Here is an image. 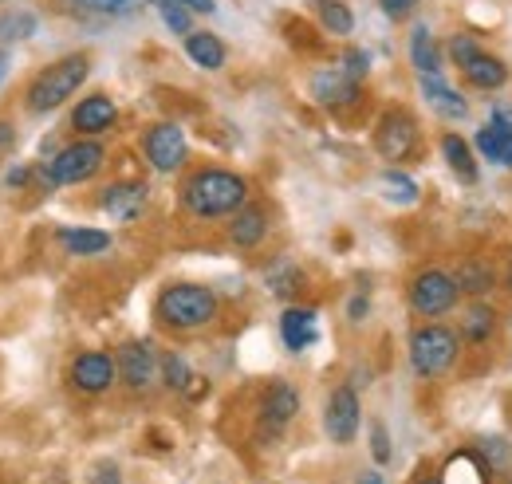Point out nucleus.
Returning a JSON list of instances; mask_svg holds the SVG:
<instances>
[{
  "label": "nucleus",
  "instance_id": "1",
  "mask_svg": "<svg viewBox=\"0 0 512 484\" xmlns=\"http://www.w3.org/2000/svg\"><path fill=\"white\" fill-rule=\"evenodd\" d=\"M249 201V182L233 170H217L205 166L186 178L182 185V205L190 209L197 221H217V217H233L241 213Z\"/></svg>",
  "mask_w": 512,
  "mask_h": 484
},
{
  "label": "nucleus",
  "instance_id": "2",
  "mask_svg": "<svg viewBox=\"0 0 512 484\" xmlns=\"http://www.w3.org/2000/svg\"><path fill=\"white\" fill-rule=\"evenodd\" d=\"M217 311H221L217 292L205 284H170V288H162V296L154 303L158 323L170 331H201L217 319Z\"/></svg>",
  "mask_w": 512,
  "mask_h": 484
},
{
  "label": "nucleus",
  "instance_id": "3",
  "mask_svg": "<svg viewBox=\"0 0 512 484\" xmlns=\"http://www.w3.org/2000/svg\"><path fill=\"white\" fill-rule=\"evenodd\" d=\"M457 355H461V335L446 323L426 319L410 335V366L418 378H442L449 366L457 363Z\"/></svg>",
  "mask_w": 512,
  "mask_h": 484
},
{
  "label": "nucleus",
  "instance_id": "4",
  "mask_svg": "<svg viewBox=\"0 0 512 484\" xmlns=\"http://www.w3.org/2000/svg\"><path fill=\"white\" fill-rule=\"evenodd\" d=\"M87 71H91L87 56H67V60L44 67V71L32 79V87H28V107H32V111H56L60 103H67V99L83 87Z\"/></svg>",
  "mask_w": 512,
  "mask_h": 484
},
{
  "label": "nucleus",
  "instance_id": "5",
  "mask_svg": "<svg viewBox=\"0 0 512 484\" xmlns=\"http://www.w3.org/2000/svg\"><path fill=\"white\" fill-rule=\"evenodd\" d=\"M410 307H414V315H422V319H438V315H446L457 307V280H453V272H442V268H422L414 280H410Z\"/></svg>",
  "mask_w": 512,
  "mask_h": 484
},
{
  "label": "nucleus",
  "instance_id": "6",
  "mask_svg": "<svg viewBox=\"0 0 512 484\" xmlns=\"http://www.w3.org/2000/svg\"><path fill=\"white\" fill-rule=\"evenodd\" d=\"M103 146L99 142H71L64 146L56 158H52V166H48V182L52 185H79V182H91L95 174H99V166H103Z\"/></svg>",
  "mask_w": 512,
  "mask_h": 484
},
{
  "label": "nucleus",
  "instance_id": "7",
  "mask_svg": "<svg viewBox=\"0 0 512 484\" xmlns=\"http://www.w3.org/2000/svg\"><path fill=\"white\" fill-rule=\"evenodd\" d=\"M142 154L158 174H174L186 166V134L178 122H158L142 138Z\"/></svg>",
  "mask_w": 512,
  "mask_h": 484
},
{
  "label": "nucleus",
  "instance_id": "8",
  "mask_svg": "<svg viewBox=\"0 0 512 484\" xmlns=\"http://www.w3.org/2000/svg\"><path fill=\"white\" fill-rule=\"evenodd\" d=\"M359 422H363V410H359V394L355 386H335L331 398H327V410H323V429L335 445H351L359 437Z\"/></svg>",
  "mask_w": 512,
  "mask_h": 484
},
{
  "label": "nucleus",
  "instance_id": "9",
  "mask_svg": "<svg viewBox=\"0 0 512 484\" xmlns=\"http://www.w3.org/2000/svg\"><path fill=\"white\" fill-rule=\"evenodd\" d=\"M67 378H71V386H75V390H83V394H103V390H111V386H115V378H119V363H115L107 351H83V355H75V359H71Z\"/></svg>",
  "mask_w": 512,
  "mask_h": 484
},
{
  "label": "nucleus",
  "instance_id": "10",
  "mask_svg": "<svg viewBox=\"0 0 512 484\" xmlns=\"http://www.w3.org/2000/svg\"><path fill=\"white\" fill-rule=\"evenodd\" d=\"M375 146L379 154L390 158V162H402L418 150V126L406 111H386L379 119V130H375Z\"/></svg>",
  "mask_w": 512,
  "mask_h": 484
},
{
  "label": "nucleus",
  "instance_id": "11",
  "mask_svg": "<svg viewBox=\"0 0 512 484\" xmlns=\"http://www.w3.org/2000/svg\"><path fill=\"white\" fill-rule=\"evenodd\" d=\"M115 363H119V378L127 382L130 390H150L154 378H158V359H154L150 343H127V347H119Z\"/></svg>",
  "mask_w": 512,
  "mask_h": 484
},
{
  "label": "nucleus",
  "instance_id": "12",
  "mask_svg": "<svg viewBox=\"0 0 512 484\" xmlns=\"http://www.w3.org/2000/svg\"><path fill=\"white\" fill-rule=\"evenodd\" d=\"M280 339L288 351H308L316 339H320V323H316V311L312 307H288L280 315Z\"/></svg>",
  "mask_w": 512,
  "mask_h": 484
},
{
  "label": "nucleus",
  "instance_id": "13",
  "mask_svg": "<svg viewBox=\"0 0 512 484\" xmlns=\"http://www.w3.org/2000/svg\"><path fill=\"white\" fill-rule=\"evenodd\" d=\"M312 95H316V103H323V107L343 111V107L359 103V83L351 75H343V71H320L312 79Z\"/></svg>",
  "mask_w": 512,
  "mask_h": 484
},
{
  "label": "nucleus",
  "instance_id": "14",
  "mask_svg": "<svg viewBox=\"0 0 512 484\" xmlns=\"http://www.w3.org/2000/svg\"><path fill=\"white\" fill-rule=\"evenodd\" d=\"M103 213L115 217V221H134L142 209H146V185L142 182H119L107 185V193L99 197Z\"/></svg>",
  "mask_w": 512,
  "mask_h": 484
},
{
  "label": "nucleus",
  "instance_id": "15",
  "mask_svg": "<svg viewBox=\"0 0 512 484\" xmlns=\"http://www.w3.org/2000/svg\"><path fill=\"white\" fill-rule=\"evenodd\" d=\"M296 410H300V394L288 386V382H272L268 390H264V402H260V418L264 425L276 433V429H284V425L296 418Z\"/></svg>",
  "mask_w": 512,
  "mask_h": 484
},
{
  "label": "nucleus",
  "instance_id": "16",
  "mask_svg": "<svg viewBox=\"0 0 512 484\" xmlns=\"http://www.w3.org/2000/svg\"><path fill=\"white\" fill-rule=\"evenodd\" d=\"M453 280H457V292L461 296L481 300V296H489L497 288V268L489 260H481V256H469V260H461L453 268Z\"/></svg>",
  "mask_w": 512,
  "mask_h": 484
},
{
  "label": "nucleus",
  "instance_id": "17",
  "mask_svg": "<svg viewBox=\"0 0 512 484\" xmlns=\"http://www.w3.org/2000/svg\"><path fill=\"white\" fill-rule=\"evenodd\" d=\"M119 119V111H115V103L107 99V95H87L75 111H71V126L79 130V134H103V130H111Z\"/></svg>",
  "mask_w": 512,
  "mask_h": 484
},
{
  "label": "nucleus",
  "instance_id": "18",
  "mask_svg": "<svg viewBox=\"0 0 512 484\" xmlns=\"http://www.w3.org/2000/svg\"><path fill=\"white\" fill-rule=\"evenodd\" d=\"M477 150H481V158H489L497 166H512V122L497 115L489 126H481L477 130Z\"/></svg>",
  "mask_w": 512,
  "mask_h": 484
},
{
  "label": "nucleus",
  "instance_id": "19",
  "mask_svg": "<svg viewBox=\"0 0 512 484\" xmlns=\"http://www.w3.org/2000/svg\"><path fill=\"white\" fill-rule=\"evenodd\" d=\"M461 343H469V347H485V343H493V335H497V307H489V303H473L465 315H461Z\"/></svg>",
  "mask_w": 512,
  "mask_h": 484
},
{
  "label": "nucleus",
  "instance_id": "20",
  "mask_svg": "<svg viewBox=\"0 0 512 484\" xmlns=\"http://www.w3.org/2000/svg\"><path fill=\"white\" fill-rule=\"evenodd\" d=\"M422 83V95H426V103L442 115V119H465V111H469V103L449 87L442 75H422L418 79Z\"/></svg>",
  "mask_w": 512,
  "mask_h": 484
},
{
  "label": "nucleus",
  "instance_id": "21",
  "mask_svg": "<svg viewBox=\"0 0 512 484\" xmlns=\"http://www.w3.org/2000/svg\"><path fill=\"white\" fill-rule=\"evenodd\" d=\"M268 233V213L260 205H245L241 213H233V225H229V241L237 248H256Z\"/></svg>",
  "mask_w": 512,
  "mask_h": 484
},
{
  "label": "nucleus",
  "instance_id": "22",
  "mask_svg": "<svg viewBox=\"0 0 512 484\" xmlns=\"http://www.w3.org/2000/svg\"><path fill=\"white\" fill-rule=\"evenodd\" d=\"M461 75H465V83H469V87H477V91H497V87H505V79H509V67L497 60V56L481 52L477 60L461 67Z\"/></svg>",
  "mask_w": 512,
  "mask_h": 484
},
{
  "label": "nucleus",
  "instance_id": "23",
  "mask_svg": "<svg viewBox=\"0 0 512 484\" xmlns=\"http://www.w3.org/2000/svg\"><path fill=\"white\" fill-rule=\"evenodd\" d=\"M442 158L465 185L477 182V158H473V146L461 134H442Z\"/></svg>",
  "mask_w": 512,
  "mask_h": 484
},
{
  "label": "nucleus",
  "instance_id": "24",
  "mask_svg": "<svg viewBox=\"0 0 512 484\" xmlns=\"http://www.w3.org/2000/svg\"><path fill=\"white\" fill-rule=\"evenodd\" d=\"M158 374H162V382H166L170 390H182V394H190V398L205 394V382H193L197 374H193L190 363H186L182 355H174V351L158 359Z\"/></svg>",
  "mask_w": 512,
  "mask_h": 484
},
{
  "label": "nucleus",
  "instance_id": "25",
  "mask_svg": "<svg viewBox=\"0 0 512 484\" xmlns=\"http://www.w3.org/2000/svg\"><path fill=\"white\" fill-rule=\"evenodd\" d=\"M56 241L64 244V252H71V256H99V252L111 248V233H103V229H60Z\"/></svg>",
  "mask_w": 512,
  "mask_h": 484
},
{
  "label": "nucleus",
  "instance_id": "26",
  "mask_svg": "<svg viewBox=\"0 0 512 484\" xmlns=\"http://www.w3.org/2000/svg\"><path fill=\"white\" fill-rule=\"evenodd\" d=\"M186 56L205 71H221L225 67V44L213 32H190L186 36Z\"/></svg>",
  "mask_w": 512,
  "mask_h": 484
},
{
  "label": "nucleus",
  "instance_id": "27",
  "mask_svg": "<svg viewBox=\"0 0 512 484\" xmlns=\"http://www.w3.org/2000/svg\"><path fill=\"white\" fill-rule=\"evenodd\" d=\"M442 484H489V465L477 453H457L442 473Z\"/></svg>",
  "mask_w": 512,
  "mask_h": 484
},
{
  "label": "nucleus",
  "instance_id": "28",
  "mask_svg": "<svg viewBox=\"0 0 512 484\" xmlns=\"http://www.w3.org/2000/svg\"><path fill=\"white\" fill-rule=\"evenodd\" d=\"M410 60L418 67V75H438L442 71V60H438V44L430 36V28H414L410 32Z\"/></svg>",
  "mask_w": 512,
  "mask_h": 484
},
{
  "label": "nucleus",
  "instance_id": "29",
  "mask_svg": "<svg viewBox=\"0 0 512 484\" xmlns=\"http://www.w3.org/2000/svg\"><path fill=\"white\" fill-rule=\"evenodd\" d=\"M316 8H320V20L327 32H335V36H351L355 16H351V8H347L343 0H316Z\"/></svg>",
  "mask_w": 512,
  "mask_h": 484
},
{
  "label": "nucleus",
  "instance_id": "30",
  "mask_svg": "<svg viewBox=\"0 0 512 484\" xmlns=\"http://www.w3.org/2000/svg\"><path fill=\"white\" fill-rule=\"evenodd\" d=\"M162 8V20H166V28L170 32H178V36H190V8L186 4H178V0H166V4H158Z\"/></svg>",
  "mask_w": 512,
  "mask_h": 484
},
{
  "label": "nucleus",
  "instance_id": "31",
  "mask_svg": "<svg viewBox=\"0 0 512 484\" xmlns=\"http://www.w3.org/2000/svg\"><path fill=\"white\" fill-rule=\"evenodd\" d=\"M32 28H36V16H28V12L4 16L0 20V40H24V36H32Z\"/></svg>",
  "mask_w": 512,
  "mask_h": 484
},
{
  "label": "nucleus",
  "instance_id": "32",
  "mask_svg": "<svg viewBox=\"0 0 512 484\" xmlns=\"http://www.w3.org/2000/svg\"><path fill=\"white\" fill-rule=\"evenodd\" d=\"M296 280H300V272H296L292 264H276V268L268 272V288H272L276 296H288V292L296 288Z\"/></svg>",
  "mask_w": 512,
  "mask_h": 484
},
{
  "label": "nucleus",
  "instance_id": "33",
  "mask_svg": "<svg viewBox=\"0 0 512 484\" xmlns=\"http://www.w3.org/2000/svg\"><path fill=\"white\" fill-rule=\"evenodd\" d=\"M481 56V48H477V40H469V36H453L449 40V60L457 63V67H465V63H473Z\"/></svg>",
  "mask_w": 512,
  "mask_h": 484
},
{
  "label": "nucleus",
  "instance_id": "34",
  "mask_svg": "<svg viewBox=\"0 0 512 484\" xmlns=\"http://www.w3.org/2000/svg\"><path fill=\"white\" fill-rule=\"evenodd\" d=\"M383 182L390 185V197H398V201H414V197H418V193H414V182L402 178V174H394V170L383 174Z\"/></svg>",
  "mask_w": 512,
  "mask_h": 484
},
{
  "label": "nucleus",
  "instance_id": "35",
  "mask_svg": "<svg viewBox=\"0 0 512 484\" xmlns=\"http://www.w3.org/2000/svg\"><path fill=\"white\" fill-rule=\"evenodd\" d=\"M371 453H375V461H379V465L390 461V437H386V429L379 422L371 425Z\"/></svg>",
  "mask_w": 512,
  "mask_h": 484
},
{
  "label": "nucleus",
  "instance_id": "36",
  "mask_svg": "<svg viewBox=\"0 0 512 484\" xmlns=\"http://www.w3.org/2000/svg\"><path fill=\"white\" fill-rule=\"evenodd\" d=\"M343 63H347V67H343V75H351V79L359 83V79L367 75V67H371V56H367V52H347Z\"/></svg>",
  "mask_w": 512,
  "mask_h": 484
},
{
  "label": "nucleus",
  "instance_id": "37",
  "mask_svg": "<svg viewBox=\"0 0 512 484\" xmlns=\"http://www.w3.org/2000/svg\"><path fill=\"white\" fill-rule=\"evenodd\" d=\"M418 4H422V0H379V8H383L390 20H406V16H414Z\"/></svg>",
  "mask_w": 512,
  "mask_h": 484
},
{
  "label": "nucleus",
  "instance_id": "38",
  "mask_svg": "<svg viewBox=\"0 0 512 484\" xmlns=\"http://www.w3.org/2000/svg\"><path fill=\"white\" fill-rule=\"evenodd\" d=\"M91 484H123V477H119V465H99V469L91 473Z\"/></svg>",
  "mask_w": 512,
  "mask_h": 484
},
{
  "label": "nucleus",
  "instance_id": "39",
  "mask_svg": "<svg viewBox=\"0 0 512 484\" xmlns=\"http://www.w3.org/2000/svg\"><path fill=\"white\" fill-rule=\"evenodd\" d=\"M79 4H87V8H103V12H119V8H127L134 0H79Z\"/></svg>",
  "mask_w": 512,
  "mask_h": 484
},
{
  "label": "nucleus",
  "instance_id": "40",
  "mask_svg": "<svg viewBox=\"0 0 512 484\" xmlns=\"http://www.w3.org/2000/svg\"><path fill=\"white\" fill-rule=\"evenodd\" d=\"M154 4H166V0H154ZM178 4H186L190 12H213V0H178Z\"/></svg>",
  "mask_w": 512,
  "mask_h": 484
},
{
  "label": "nucleus",
  "instance_id": "41",
  "mask_svg": "<svg viewBox=\"0 0 512 484\" xmlns=\"http://www.w3.org/2000/svg\"><path fill=\"white\" fill-rule=\"evenodd\" d=\"M367 307H371V303L363 300V296H359V300H351V319H355V323H359V319H363V311H367Z\"/></svg>",
  "mask_w": 512,
  "mask_h": 484
},
{
  "label": "nucleus",
  "instance_id": "42",
  "mask_svg": "<svg viewBox=\"0 0 512 484\" xmlns=\"http://www.w3.org/2000/svg\"><path fill=\"white\" fill-rule=\"evenodd\" d=\"M28 182V170H8V185H24Z\"/></svg>",
  "mask_w": 512,
  "mask_h": 484
},
{
  "label": "nucleus",
  "instance_id": "43",
  "mask_svg": "<svg viewBox=\"0 0 512 484\" xmlns=\"http://www.w3.org/2000/svg\"><path fill=\"white\" fill-rule=\"evenodd\" d=\"M355 484H386V481H383V473H363Z\"/></svg>",
  "mask_w": 512,
  "mask_h": 484
},
{
  "label": "nucleus",
  "instance_id": "44",
  "mask_svg": "<svg viewBox=\"0 0 512 484\" xmlns=\"http://www.w3.org/2000/svg\"><path fill=\"white\" fill-rule=\"evenodd\" d=\"M414 484H442V477H422V481H414Z\"/></svg>",
  "mask_w": 512,
  "mask_h": 484
},
{
  "label": "nucleus",
  "instance_id": "45",
  "mask_svg": "<svg viewBox=\"0 0 512 484\" xmlns=\"http://www.w3.org/2000/svg\"><path fill=\"white\" fill-rule=\"evenodd\" d=\"M4 71H8V60H4V52H0V79H4Z\"/></svg>",
  "mask_w": 512,
  "mask_h": 484
},
{
  "label": "nucleus",
  "instance_id": "46",
  "mask_svg": "<svg viewBox=\"0 0 512 484\" xmlns=\"http://www.w3.org/2000/svg\"><path fill=\"white\" fill-rule=\"evenodd\" d=\"M505 284H509V292H512V260H509V272H505Z\"/></svg>",
  "mask_w": 512,
  "mask_h": 484
},
{
  "label": "nucleus",
  "instance_id": "47",
  "mask_svg": "<svg viewBox=\"0 0 512 484\" xmlns=\"http://www.w3.org/2000/svg\"><path fill=\"white\" fill-rule=\"evenodd\" d=\"M509 484H512V481H509Z\"/></svg>",
  "mask_w": 512,
  "mask_h": 484
}]
</instances>
